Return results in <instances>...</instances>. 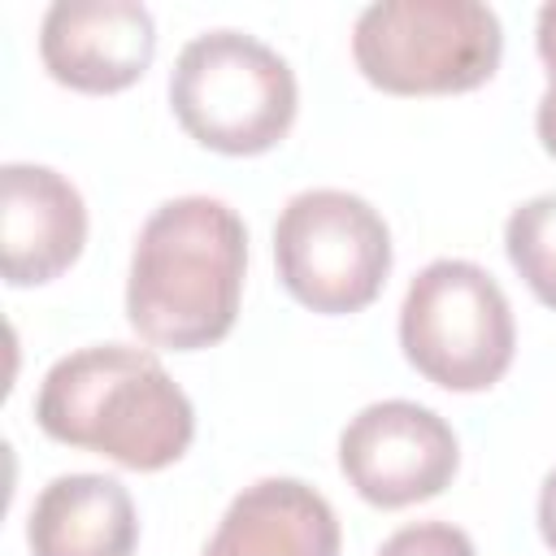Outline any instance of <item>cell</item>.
I'll use <instances>...</instances> for the list:
<instances>
[{
    "label": "cell",
    "instance_id": "obj_1",
    "mask_svg": "<svg viewBox=\"0 0 556 556\" xmlns=\"http://www.w3.org/2000/svg\"><path fill=\"white\" fill-rule=\"evenodd\" d=\"M248 269V226L217 195L165 200L139 230L126 317L152 348L195 352L230 334Z\"/></svg>",
    "mask_w": 556,
    "mask_h": 556
},
{
    "label": "cell",
    "instance_id": "obj_2",
    "mask_svg": "<svg viewBox=\"0 0 556 556\" xmlns=\"http://www.w3.org/2000/svg\"><path fill=\"white\" fill-rule=\"evenodd\" d=\"M48 439L100 452L122 469H165L195 434V408L165 365L126 343H96L61 356L35 395Z\"/></svg>",
    "mask_w": 556,
    "mask_h": 556
},
{
    "label": "cell",
    "instance_id": "obj_3",
    "mask_svg": "<svg viewBox=\"0 0 556 556\" xmlns=\"http://www.w3.org/2000/svg\"><path fill=\"white\" fill-rule=\"evenodd\" d=\"M291 65L243 30H204L182 43L169 74V104L182 130L226 156L274 148L295 122Z\"/></svg>",
    "mask_w": 556,
    "mask_h": 556
},
{
    "label": "cell",
    "instance_id": "obj_4",
    "mask_svg": "<svg viewBox=\"0 0 556 556\" xmlns=\"http://www.w3.org/2000/svg\"><path fill=\"white\" fill-rule=\"evenodd\" d=\"M504 52V30L482 0H374L352 26L356 70L391 96L482 87Z\"/></svg>",
    "mask_w": 556,
    "mask_h": 556
},
{
    "label": "cell",
    "instance_id": "obj_5",
    "mask_svg": "<svg viewBox=\"0 0 556 556\" xmlns=\"http://www.w3.org/2000/svg\"><path fill=\"white\" fill-rule=\"evenodd\" d=\"M400 348L430 382L447 391H486L504 378L517 348L508 295L473 261H430L404 291Z\"/></svg>",
    "mask_w": 556,
    "mask_h": 556
},
{
    "label": "cell",
    "instance_id": "obj_6",
    "mask_svg": "<svg viewBox=\"0 0 556 556\" xmlns=\"http://www.w3.org/2000/svg\"><path fill=\"white\" fill-rule=\"evenodd\" d=\"M282 287L313 313H356L378 300L391 274V230L382 213L339 187L287 200L274 226Z\"/></svg>",
    "mask_w": 556,
    "mask_h": 556
},
{
    "label": "cell",
    "instance_id": "obj_7",
    "mask_svg": "<svg viewBox=\"0 0 556 556\" xmlns=\"http://www.w3.org/2000/svg\"><path fill=\"white\" fill-rule=\"evenodd\" d=\"M460 447L452 426L413 400H378L339 434V465L361 500L404 508L439 495L456 473Z\"/></svg>",
    "mask_w": 556,
    "mask_h": 556
},
{
    "label": "cell",
    "instance_id": "obj_8",
    "mask_svg": "<svg viewBox=\"0 0 556 556\" xmlns=\"http://www.w3.org/2000/svg\"><path fill=\"white\" fill-rule=\"evenodd\" d=\"M156 52L152 13L139 0H56L39 26L48 74L74 91H122Z\"/></svg>",
    "mask_w": 556,
    "mask_h": 556
},
{
    "label": "cell",
    "instance_id": "obj_9",
    "mask_svg": "<svg viewBox=\"0 0 556 556\" xmlns=\"http://www.w3.org/2000/svg\"><path fill=\"white\" fill-rule=\"evenodd\" d=\"M87 243L78 187L30 161L0 169V265L13 287H39L65 274Z\"/></svg>",
    "mask_w": 556,
    "mask_h": 556
},
{
    "label": "cell",
    "instance_id": "obj_10",
    "mask_svg": "<svg viewBox=\"0 0 556 556\" xmlns=\"http://www.w3.org/2000/svg\"><path fill=\"white\" fill-rule=\"evenodd\" d=\"M204 556H339V517L300 478H261L222 513Z\"/></svg>",
    "mask_w": 556,
    "mask_h": 556
},
{
    "label": "cell",
    "instance_id": "obj_11",
    "mask_svg": "<svg viewBox=\"0 0 556 556\" xmlns=\"http://www.w3.org/2000/svg\"><path fill=\"white\" fill-rule=\"evenodd\" d=\"M26 543L35 556H135V500L109 473H61L39 491Z\"/></svg>",
    "mask_w": 556,
    "mask_h": 556
},
{
    "label": "cell",
    "instance_id": "obj_12",
    "mask_svg": "<svg viewBox=\"0 0 556 556\" xmlns=\"http://www.w3.org/2000/svg\"><path fill=\"white\" fill-rule=\"evenodd\" d=\"M504 248L526 287L556 308V191L517 204L504 222Z\"/></svg>",
    "mask_w": 556,
    "mask_h": 556
},
{
    "label": "cell",
    "instance_id": "obj_13",
    "mask_svg": "<svg viewBox=\"0 0 556 556\" xmlns=\"http://www.w3.org/2000/svg\"><path fill=\"white\" fill-rule=\"evenodd\" d=\"M378 556H473V543L452 521H413L395 530L378 547Z\"/></svg>",
    "mask_w": 556,
    "mask_h": 556
},
{
    "label": "cell",
    "instance_id": "obj_14",
    "mask_svg": "<svg viewBox=\"0 0 556 556\" xmlns=\"http://www.w3.org/2000/svg\"><path fill=\"white\" fill-rule=\"evenodd\" d=\"M534 39H539V56H543V65H547V74H552V83H556V0H547V4L539 9V30H534Z\"/></svg>",
    "mask_w": 556,
    "mask_h": 556
},
{
    "label": "cell",
    "instance_id": "obj_15",
    "mask_svg": "<svg viewBox=\"0 0 556 556\" xmlns=\"http://www.w3.org/2000/svg\"><path fill=\"white\" fill-rule=\"evenodd\" d=\"M539 530H543V543L556 552V469L543 478V491H539Z\"/></svg>",
    "mask_w": 556,
    "mask_h": 556
},
{
    "label": "cell",
    "instance_id": "obj_16",
    "mask_svg": "<svg viewBox=\"0 0 556 556\" xmlns=\"http://www.w3.org/2000/svg\"><path fill=\"white\" fill-rule=\"evenodd\" d=\"M534 126H539V139L543 148L556 156V83L539 96V113H534Z\"/></svg>",
    "mask_w": 556,
    "mask_h": 556
}]
</instances>
